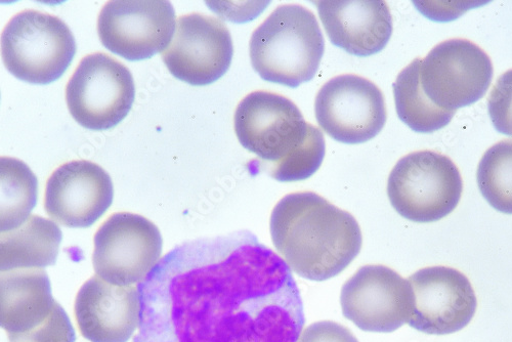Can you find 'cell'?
I'll list each match as a JSON object with an SVG mask.
<instances>
[{"label": "cell", "instance_id": "cell-1", "mask_svg": "<svg viewBox=\"0 0 512 342\" xmlns=\"http://www.w3.org/2000/svg\"><path fill=\"white\" fill-rule=\"evenodd\" d=\"M138 288L134 342H297L305 326L290 268L248 231L177 246Z\"/></svg>", "mask_w": 512, "mask_h": 342}, {"label": "cell", "instance_id": "cell-2", "mask_svg": "<svg viewBox=\"0 0 512 342\" xmlns=\"http://www.w3.org/2000/svg\"><path fill=\"white\" fill-rule=\"evenodd\" d=\"M270 231L290 270L317 282L345 271L362 248V232L351 213L313 192L281 199L272 212Z\"/></svg>", "mask_w": 512, "mask_h": 342}, {"label": "cell", "instance_id": "cell-3", "mask_svg": "<svg viewBox=\"0 0 512 342\" xmlns=\"http://www.w3.org/2000/svg\"><path fill=\"white\" fill-rule=\"evenodd\" d=\"M235 132L240 144L267 162L273 179L283 183L305 181L322 165L325 139L287 98L254 92L238 105Z\"/></svg>", "mask_w": 512, "mask_h": 342}, {"label": "cell", "instance_id": "cell-4", "mask_svg": "<svg viewBox=\"0 0 512 342\" xmlns=\"http://www.w3.org/2000/svg\"><path fill=\"white\" fill-rule=\"evenodd\" d=\"M325 41L316 16L302 6L277 8L250 39L253 69L266 81L296 89L318 72Z\"/></svg>", "mask_w": 512, "mask_h": 342}, {"label": "cell", "instance_id": "cell-5", "mask_svg": "<svg viewBox=\"0 0 512 342\" xmlns=\"http://www.w3.org/2000/svg\"><path fill=\"white\" fill-rule=\"evenodd\" d=\"M76 42L58 17L34 10L16 15L2 34V56L16 78L32 84L58 80L72 63Z\"/></svg>", "mask_w": 512, "mask_h": 342}, {"label": "cell", "instance_id": "cell-6", "mask_svg": "<svg viewBox=\"0 0 512 342\" xmlns=\"http://www.w3.org/2000/svg\"><path fill=\"white\" fill-rule=\"evenodd\" d=\"M463 191L460 171L447 156L418 151L398 161L389 178L388 195L399 215L415 223L449 216Z\"/></svg>", "mask_w": 512, "mask_h": 342}, {"label": "cell", "instance_id": "cell-7", "mask_svg": "<svg viewBox=\"0 0 512 342\" xmlns=\"http://www.w3.org/2000/svg\"><path fill=\"white\" fill-rule=\"evenodd\" d=\"M0 324L10 342H75L71 321L42 269L2 272Z\"/></svg>", "mask_w": 512, "mask_h": 342}, {"label": "cell", "instance_id": "cell-8", "mask_svg": "<svg viewBox=\"0 0 512 342\" xmlns=\"http://www.w3.org/2000/svg\"><path fill=\"white\" fill-rule=\"evenodd\" d=\"M136 96L133 75L103 53L84 57L66 87L72 117L87 130L108 131L130 113Z\"/></svg>", "mask_w": 512, "mask_h": 342}, {"label": "cell", "instance_id": "cell-9", "mask_svg": "<svg viewBox=\"0 0 512 342\" xmlns=\"http://www.w3.org/2000/svg\"><path fill=\"white\" fill-rule=\"evenodd\" d=\"M421 88L436 106L456 111L471 106L487 93L493 65L489 56L472 41L450 39L420 62Z\"/></svg>", "mask_w": 512, "mask_h": 342}, {"label": "cell", "instance_id": "cell-10", "mask_svg": "<svg viewBox=\"0 0 512 342\" xmlns=\"http://www.w3.org/2000/svg\"><path fill=\"white\" fill-rule=\"evenodd\" d=\"M94 241L95 271L114 285L143 283L161 260L160 231L152 222L134 213H115L100 227Z\"/></svg>", "mask_w": 512, "mask_h": 342}, {"label": "cell", "instance_id": "cell-11", "mask_svg": "<svg viewBox=\"0 0 512 342\" xmlns=\"http://www.w3.org/2000/svg\"><path fill=\"white\" fill-rule=\"evenodd\" d=\"M176 26L174 7L165 0H114L103 7L98 18L103 46L128 61L163 53Z\"/></svg>", "mask_w": 512, "mask_h": 342}, {"label": "cell", "instance_id": "cell-12", "mask_svg": "<svg viewBox=\"0 0 512 342\" xmlns=\"http://www.w3.org/2000/svg\"><path fill=\"white\" fill-rule=\"evenodd\" d=\"M315 112L322 130L348 145L372 140L387 122L382 92L370 80L353 74L326 82L316 97Z\"/></svg>", "mask_w": 512, "mask_h": 342}, {"label": "cell", "instance_id": "cell-13", "mask_svg": "<svg viewBox=\"0 0 512 342\" xmlns=\"http://www.w3.org/2000/svg\"><path fill=\"white\" fill-rule=\"evenodd\" d=\"M234 55L229 29L219 19L202 14L181 16L162 60L176 78L204 87L222 78Z\"/></svg>", "mask_w": 512, "mask_h": 342}, {"label": "cell", "instance_id": "cell-14", "mask_svg": "<svg viewBox=\"0 0 512 342\" xmlns=\"http://www.w3.org/2000/svg\"><path fill=\"white\" fill-rule=\"evenodd\" d=\"M413 295L408 281L382 265L362 267L341 290L344 316L361 330L394 332L408 323Z\"/></svg>", "mask_w": 512, "mask_h": 342}, {"label": "cell", "instance_id": "cell-15", "mask_svg": "<svg viewBox=\"0 0 512 342\" xmlns=\"http://www.w3.org/2000/svg\"><path fill=\"white\" fill-rule=\"evenodd\" d=\"M413 295L408 324L423 333L445 335L463 329L476 314L475 290L461 272L447 267L419 270L408 280Z\"/></svg>", "mask_w": 512, "mask_h": 342}, {"label": "cell", "instance_id": "cell-16", "mask_svg": "<svg viewBox=\"0 0 512 342\" xmlns=\"http://www.w3.org/2000/svg\"><path fill=\"white\" fill-rule=\"evenodd\" d=\"M113 183L98 164L76 160L57 168L47 183L45 207L56 223L73 229L93 226L113 202Z\"/></svg>", "mask_w": 512, "mask_h": 342}, {"label": "cell", "instance_id": "cell-17", "mask_svg": "<svg viewBox=\"0 0 512 342\" xmlns=\"http://www.w3.org/2000/svg\"><path fill=\"white\" fill-rule=\"evenodd\" d=\"M74 313L80 333L91 342H127L140 327L139 288L96 275L78 291Z\"/></svg>", "mask_w": 512, "mask_h": 342}, {"label": "cell", "instance_id": "cell-18", "mask_svg": "<svg viewBox=\"0 0 512 342\" xmlns=\"http://www.w3.org/2000/svg\"><path fill=\"white\" fill-rule=\"evenodd\" d=\"M332 44L357 57H369L387 47L393 33L390 8L382 0L316 2Z\"/></svg>", "mask_w": 512, "mask_h": 342}, {"label": "cell", "instance_id": "cell-19", "mask_svg": "<svg viewBox=\"0 0 512 342\" xmlns=\"http://www.w3.org/2000/svg\"><path fill=\"white\" fill-rule=\"evenodd\" d=\"M62 232L54 221L30 216L19 228L0 237V269L46 268L56 264Z\"/></svg>", "mask_w": 512, "mask_h": 342}, {"label": "cell", "instance_id": "cell-20", "mask_svg": "<svg viewBox=\"0 0 512 342\" xmlns=\"http://www.w3.org/2000/svg\"><path fill=\"white\" fill-rule=\"evenodd\" d=\"M421 59L414 60L397 77L393 85L396 109L399 118L412 131L432 134L447 126L455 115L436 106L425 96L420 83Z\"/></svg>", "mask_w": 512, "mask_h": 342}, {"label": "cell", "instance_id": "cell-21", "mask_svg": "<svg viewBox=\"0 0 512 342\" xmlns=\"http://www.w3.org/2000/svg\"><path fill=\"white\" fill-rule=\"evenodd\" d=\"M0 231L22 226L36 205L38 182L32 170L15 158L0 160Z\"/></svg>", "mask_w": 512, "mask_h": 342}, {"label": "cell", "instance_id": "cell-22", "mask_svg": "<svg viewBox=\"0 0 512 342\" xmlns=\"http://www.w3.org/2000/svg\"><path fill=\"white\" fill-rule=\"evenodd\" d=\"M477 179L487 202L497 211L512 215V140L499 142L484 154Z\"/></svg>", "mask_w": 512, "mask_h": 342}, {"label": "cell", "instance_id": "cell-23", "mask_svg": "<svg viewBox=\"0 0 512 342\" xmlns=\"http://www.w3.org/2000/svg\"><path fill=\"white\" fill-rule=\"evenodd\" d=\"M488 108L496 131L512 137V70L498 78L490 94Z\"/></svg>", "mask_w": 512, "mask_h": 342}, {"label": "cell", "instance_id": "cell-24", "mask_svg": "<svg viewBox=\"0 0 512 342\" xmlns=\"http://www.w3.org/2000/svg\"><path fill=\"white\" fill-rule=\"evenodd\" d=\"M298 342H359L353 332L332 321H321L310 325Z\"/></svg>", "mask_w": 512, "mask_h": 342}]
</instances>
